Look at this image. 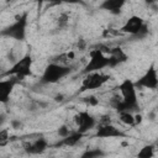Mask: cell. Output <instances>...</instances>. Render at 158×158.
Returning <instances> with one entry per match:
<instances>
[{"label": "cell", "mask_w": 158, "mask_h": 158, "mask_svg": "<svg viewBox=\"0 0 158 158\" xmlns=\"http://www.w3.org/2000/svg\"><path fill=\"white\" fill-rule=\"evenodd\" d=\"M117 89L121 93V99L116 100L114 104V107L117 110V112H138L139 105L135 81L131 79H125L118 84Z\"/></svg>", "instance_id": "obj_1"}, {"label": "cell", "mask_w": 158, "mask_h": 158, "mask_svg": "<svg viewBox=\"0 0 158 158\" xmlns=\"http://www.w3.org/2000/svg\"><path fill=\"white\" fill-rule=\"evenodd\" d=\"M28 20V12L25 11L21 15H19L15 21L1 30V36L12 38L15 41H25L26 38V28H27V21Z\"/></svg>", "instance_id": "obj_2"}, {"label": "cell", "mask_w": 158, "mask_h": 158, "mask_svg": "<svg viewBox=\"0 0 158 158\" xmlns=\"http://www.w3.org/2000/svg\"><path fill=\"white\" fill-rule=\"evenodd\" d=\"M70 72H72V67L53 62L44 68L40 81L41 84H56L63 78H65L68 74H70Z\"/></svg>", "instance_id": "obj_3"}, {"label": "cell", "mask_w": 158, "mask_h": 158, "mask_svg": "<svg viewBox=\"0 0 158 158\" xmlns=\"http://www.w3.org/2000/svg\"><path fill=\"white\" fill-rule=\"evenodd\" d=\"M32 63H33L32 56L30 53H26L25 56L19 58L10 67V69L4 73V75L15 77L19 80H22V79H25V78L31 75V73H32Z\"/></svg>", "instance_id": "obj_4"}, {"label": "cell", "mask_w": 158, "mask_h": 158, "mask_svg": "<svg viewBox=\"0 0 158 158\" xmlns=\"http://www.w3.org/2000/svg\"><path fill=\"white\" fill-rule=\"evenodd\" d=\"M107 67H110L109 56H106L99 48H95L90 52V57L83 69V74L86 75V74H91V73H98L101 69L107 68Z\"/></svg>", "instance_id": "obj_5"}, {"label": "cell", "mask_w": 158, "mask_h": 158, "mask_svg": "<svg viewBox=\"0 0 158 158\" xmlns=\"http://www.w3.org/2000/svg\"><path fill=\"white\" fill-rule=\"evenodd\" d=\"M121 32L128 33V35L138 37V38H142V37H144L147 35L148 27H147V25L144 23V20L141 16L132 15L121 26Z\"/></svg>", "instance_id": "obj_6"}, {"label": "cell", "mask_w": 158, "mask_h": 158, "mask_svg": "<svg viewBox=\"0 0 158 158\" xmlns=\"http://www.w3.org/2000/svg\"><path fill=\"white\" fill-rule=\"evenodd\" d=\"M136 88H144L149 90H154L158 88V73L154 64H151L147 70L135 81Z\"/></svg>", "instance_id": "obj_7"}, {"label": "cell", "mask_w": 158, "mask_h": 158, "mask_svg": "<svg viewBox=\"0 0 158 158\" xmlns=\"http://www.w3.org/2000/svg\"><path fill=\"white\" fill-rule=\"evenodd\" d=\"M109 80V75L102 74V73H91V74H86L85 78L81 81L80 85V91H88V90H95L101 88L105 83H107Z\"/></svg>", "instance_id": "obj_8"}, {"label": "cell", "mask_w": 158, "mask_h": 158, "mask_svg": "<svg viewBox=\"0 0 158 158\" xmlns=\"http://www.w3.org/2000/svg\"><path fill=\"white\" fill-rule=\"evenodd\" d=\"M74 121L78 126V131L84 135L96 126V120L88 111H79L74 116Z\"/></svg>", "instance_id": "obj_9"}, {"label": "cell", "mask_w": 158, "mask_h": 158, "mask_svg": "<svg viewBox=\"0 0 158 158\" xmlns=\"http://www.w3.org/2000/svg\"><path fill=\"white\" fill-rule=\"evenodd\" d=\"M95 136L99 138H121V137H125L126 135L120 128H117L115 125L107 122V123L100 125L96 128Z\"/></svg>", "instance_id": "obj_10"}, {"label": "cell", "mask_w": 158, "mask_h": 158, "mask_svg": "<svg viewBox=\"0 0 158 158\" xmlns=\"http://www.w3.org/2000/svg\"><path fill=\"white\" fill-rule=\"evenodd\" d=\"M20 80L15 77H10L7 79L0 80V101L2 104H6L10 99V95L15 88V85L19 83Z\"/></svg>", "instance_id": "obj_11"}, {"label": "cell", "mask_w": 158, "mask_h": 158, "mask_svg": "<svg viewBox=\"0 0 158 158\" xmlns=\"http://www.w3.org/2000/svg\"><path fill=\"white\" fill-rule=\"evenodd\" d=\"M48 148V142L46 138L41 137V138H37L32 142H28L26 146H25V152L27 154H42L43 152H46Z\"/></svg>", "instance_id": "obj_12"}, {"label": "cell", "mask_w": 158, "mask_h": 158, "mask_svg": "<svg viewBox=\"0 0 158 158\" xmlns=\"http://www.w3.org/2000/svg\"><path fill=\"white\" fill-rule=\"evenodd\" d=\"M109 59H110V68H115V67L125 63L128 59V57L123 52L122 48L115 47V48H111V51L109 53Z\"/></svg>", "instance_id": "obj_13"}, {"label": "cell", "mask_w": 158, "mask_h": 158, "mask_svg": "<svg viewBox=\"0 0 158 158\" xmlns=\"http://www.w3.org/2000/svg\"><path fill=\"white\" fill-rule=\"evenodd\" d=\"M125 4L126 2L123 0H105L99 5V7L112 14V15H118L121 12L122 7L125 6Z\"/></svg>", "instance_id": "obj_14"}, {"label": "cell", "mask_w": 158, "mask_h": 158, "mask_svg": "<svg viewBox=\"0 0 158 158\" xmlns=\"http://www.w3.org/2000/svg\"><path fill=\"white\" fill-rule=\"evenodd\" d=\"M84 137V133H81V132H79L78 130L77 131H72V133L68 136V137H65V138H62L58 143H57V146H65V147H74L81 138Z\"/></svg>", "instance_id": "obj_15"}, {"label": "cell", "mask_w": 158, "mask_h": 158, "mask_svg": "<svg viewBox=\"0 0 158 158\" xmlns=\"http://www.w3.org/2000/svg\"><path fill=\"white\" fill-rule=\"evenodd\" d=\"M156 152V146L154 144H144L137 153L136 158H153Z\"/></svg>", "instance_id": "obj_16"}, {"label": "cell", "mask_w": 158, "mask_h": 158, "mask_svg": "<svg viewBox=\"0 0 158 158\" xmlns=\"http://www.w3.org/2000/svg\"><path fill=\"white\" fill-rule=\"evenodd\" d=\"M106 153L100 149V148H93V149H86L85 152H83L79 158H102Z\"/></svg>", "instance_id": "obj_17"}, {"label": "cell", "mask_w": 158, "mask_h": 158, "mask_svg": "<svg viewBox=\"0 0 158 158\" xmlns=\"http://www.w3.org/2000/svg\"><path fill=\"white\" fill-rule=\"evenodd\" d=\"M120 121L127 126H133L136 123V117L132 112H120Z\"/></svg>", "instance_id": "obj_18"}, {"label": "cell", "mask_w": 158, "mask_h": 158, "mask_svg": "<svg viewBox=\"0 0 158 158\" xmlns=\"http://www.w3.org/2000/svg\"><path fill=\"white\" fill-rule=\"evenodd\" d=\"M57 133H58V136H59V137H60V139H62V138L68 137V136L72 133V131L69 130V127H68L67 125H62V126H59V127H58Z\"/></svg>", "instance_id": "obj_19"}, {"label": "cell", "mask_w": 158, "mask_h": 158, "mask_svg": "<svg viewBox=\"0 0 158 158\" xmlns=\"http://www.w3.org/2000/svg\"><path fill=\"white\" fill-rule=\"evenodd\" d=\"M58 25H59V27H65L68 25V15L67 14H62L58 17Z\"/></svg>", "instance_id": "obj_20"}, {"label": "cell", "mask_w": 158, "mask_h": 158, "mask_svg": "<svg viewBox=\"0 0 158 158\" xmlns=\"http://www.w3.org/2000/svg\"><path fill=\"white\" fill-rule=\"evenodd\" d=\"M7 138H10V137H9V132H7V130H2V131L0 132V142H1V144H4V143L6 142Z\"/></svg>", "instance_id": "obj_21"}, {"label": "cell", "mask_w": 158, "mask_h": 158, "mask_svg": "<svg viewBox=\"0 0 158 158\" xmlns=\"http://www.w3.org/2000/svg\"><path fill=\"white\" fill-rule=\"evenodd\" d=\"M11 126H12V128H20L22 126V122L19 120H11Z\"/></svg>", "instance_id": "obj_22"}, {"label": "cell", "mask_w": 158, "mask_h": 158, "mask_svg": "<svg viewBox=\"0 0 158 158\" xmlns=\"http://www.w3.org/2000/svg\"><path fill=\"white\" fill-rule=\"evenodd\" d=\"M86 99H88V104L89 105H96L98 104V100L95 99V96H89Z\"/></svg>", "instance_id": "obj_23"}]
</instances>
